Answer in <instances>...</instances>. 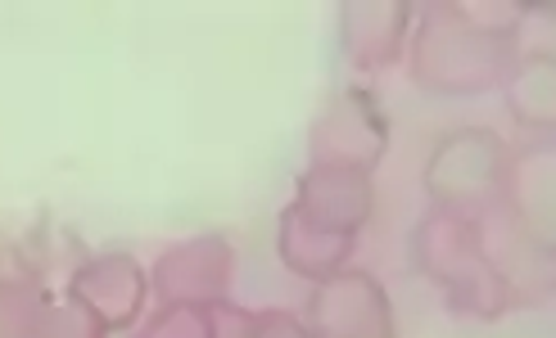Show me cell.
Listing matches in <instances>:
<instances>
[{
	"label": "cell",
	"instance_id": "cell-7",
	"mask_svg": "<svg viewBox=\"0 0 556 338\" xmlns=\"http://www.w3.org/2000/svg\"><path fill=\"white\" fill-rule=\"evenodd\" d=\"M290 212L299 221L317 225V231L357 239V231H363V225L371 221V212H376L371 172H357V167L308 162V172H303L299 185H294Z\"/></svg>",
	"mask_w": 556,
	"mask_h": 338
},
{
	"label": "cell",
	"instance_id": "cell-4",
	"mask_svg": "<svg viewBox=\"0 0 556 338\" xmlns=\"http://www.w3.org/2000/svg\"><path fill=\"white\" fill-rule=\"evenodd\" d=\"M384 150H389V113L380 95L367 87H344L330 95L308 135L313 162H326V167L376 172Z\"/></svg>",
	"mask_w": 556,
	"mask_h": 338
},
{
	"label": "cell",
	"instance_id": "cell-14",
	"mask_svg": "<svg viewBox=\"0 0 556 338\" xmlns=\"http://www.w3.org/2000/svg\"><path fill=\"white\" fill-rule=\"evenodd\" d=\"M46 338H109V329H104L81 302L68 298V302H50Z\"/></svg>",
	"mask_w": 556,
	"mask_h": 338
},
{
	"label": "cell",
	"instance_id": "cell-13",
	"mask_svg": "<svg viewBox=\"0 0 556 338\" xmlns=\"http://www.w3.org/2000/svg\"><path fill=\"white\" fill-rule=\"evenodd\" d=\"M136 338H208V307H154Z\"/></svg>",
	"mask_w": 556,
	"mask_h": 338
},
{
	"label": "cell",
	"instance_id": "cell-2",
	"mask_svg": "<svg viewBox=\"0 0 556 338\" xmlns=\"http://www.w3.org/2000/svg\"><path fill=\"white\" fill-rule=\"evenodd\" d=\"M412 258L466 316L497 321L516 307V280L497 266L476 212L434 208L412 235Z\"/></svg>",
	"mask_w": 556,
	"mask_h": 338
},
{
	"label": "cell",
	"instance_id": "cell-6",
	"mask_svg": "<svg viewBox=\"0 0 556 338\" xmlns=\"http://www.w3.org/2000/svg\"><path fill=\"white\" fill-rule=\"evenodd\" d=\"M231 280H236L231 239L217 231H204L168 248L154 262L150 294L159 298V307H208V302L231 298Z\"/></svg>",
	"mask_w": 556,
	"mask_h": 338
},
{
	"label": "cell",
	"instance_id": "cell-5",
	"mask_svg": "<svg viewBox=\"0 0 556 338\" xmlns=\"http://www.w3.org/2000/svg\"><path fill=\"white\" fill-rule=\"evenodd\" d=\"M303 325L317 338H399L389 289L371 271L357 266H344L321 285H313Z\"/></svg>",
	"mask_w": 556,
	"mask_h": 338
},
{
	"label": "cell",
	"instance_id": "cell-16",
	"mask_svg": "<svg viewBox=\"0 0 556 338\" xmlns=\"http://www.w3.org/2000/svg\"><path fill=\"white\" fill-rule=\"evenodd\" d=\"M258 338H317V334L303 325L299 316H290V312H263Z\"/></svg>",
	"mask_w": 556,
	"mask_h": 338
},
{
	"label": "cell",
	"instance_id": "cell-11",
	"mask_svg": "<svg viewBox=\"0 0 556 338\" xmlns=\"http://www.w3.org/2000/svg\"><path fill=\"white\" fill-rule=\"evenodd\" d=\"M503 87H507V104H511V113L520 122L552 127V113H556V68H552V54H543V50L520 54Z\"/></svg>",
	"mask_w": 556,
	"mask_h": 338
},
{
	"label": "cell",
	"instance_id": "cell-9",
	"mask_svg": "<svg viewBox=\"0 0 556 338\" xmlns=\"http://www.w3.org/2000/svg\"><path fill=\"white\" fill-rule=\"evenodd\" d=\"M412 0H344L340 5V50L353 68L380 73L394 68L407 50Z\"/></svg>",
	"mask_w": 556,
	"mask_h": 338
},
{
	"label": "cell",
	"instance_id": "cell-10",
	"mask_svg": "<svg viewBox=\"0 0 556 338\" xmlns=\"http://www.w3.org/2000/svg\"><path fill=\"white\" fill-rule=\"evenodd\" d=\"M353 244L357 239H349V235H330L308 221H299L290 208L281 212V221H276V252H281L286 271L299 280H313V285H321V280H330L336 271L349 266Z\"/></svg>",
	"mask_w": 556,
	"mask_h": 338
},
{
	"label": "cell",
	"instance_id": "cell-12",
	"mask_svg": "<svg viewBox=\"0 0 556 338\" xmlns=\"http://www.w3.org/2000/svg\"><path fill=\"white\" fill-rule=\"evenodd\" d=\"M50 289L41 280H10L0 285V338H46Z\"/></svg>",
	"mask_w": 556,
	"mask_h": 338
},
{
	"label": "cell",
	"instance_id": "cell-17",
	"mask_svg": "<svg viewBox=\"0 0 556 338\" xmlns=\"http://www.w3.org/2000/svg\"><path fill=\"white\" fill-rule=\"evenodd\" d=\"M10 280H37V271L27 266L18 244H10L5 235H0V285H10Z\"/></svg>",
	"mask_w": 556,
	"mask_h": 338
},
{
	"label": "cell",
	"instance_id": "cell-8",
	"mask_svg": "<svg viewBox=\"0 0 556 338\" xmlns=\"http://www.w3.org/2000/svg\"><path fill=\"white\" fill-rule=\"evenodd\" d=\"M68 298L87 307L109 334L131 329L150 302V275L131 252H100V258H81L73 266Z\"/></svg>",
	"mask_w": 556,
	"mask_h": 338
},
{
	"label": "cell",
	"instance_id": "cell-1",
	"mask_svg": "<svg viewBox=\"0 0 556 338\" xmlns=\"http://www.w3.org/2000/svg\"><path fill=\"white\" fill-rule=\"evenodd\" d=\"M520 0H439L426 5L412 41V81L430 95H484L516 68Z\"/></svg>",
	"mask_w": 556,
	"mask_h": 338
},
{
	"label": "cell",
	"instance_id": "cell-15",
	"mask_svg": "<svg viewBox=\"0 0 556 338\" xmlns=\"http://www.w3.org/2000/svg\"><path fill=\"white\" fill-rule=\"evenodd\" d=\"M258 321L263 312H249L231 298L208 302V338H258Z\"/></svg>",
	"mask_w": 556,
	"mask_h": 338
},
{
	"label": "cell",
	"instance_id": "cell-3",
	"mask_svg": "<svg viewBox=\"0 0 556 338\" xmlns=\"http://www.w3.org/2000/svg\"><path fill=\"white\" fill-rule=\"evenodd\" d=\"M511 177V150L507 140L489 127H457L434 140L426 162V190L439 208L470 212L507 190Z\"/></svg>",
	"mask_w": 556,
	"mask_h": 338
}]
</instances>
